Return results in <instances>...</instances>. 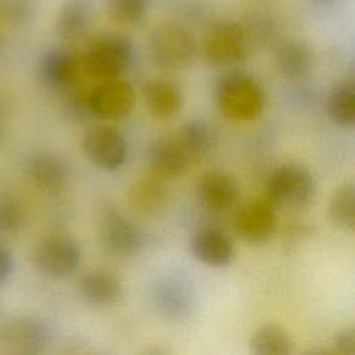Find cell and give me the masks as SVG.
Here are the masks:
<instances>
[{
	"label": "cell",
	"instance_id": "cell-1",
	"mask_svg": "<svg viewBox=\"0 0 355 355\" xmlns=\"http://www.w3.org/2000/svg\"><path fill=\"white\" fill-rule=\"evenodd\" d=\"M133 57L130 40L119 33H104L98 36L87 51L79 57L83 75L96 80L116 79L123 73Z\"/></svg>",
	"mask_w": 355,
	"mask_h": 355
},
{
	"label": "cell",
	"instance_id": "cell-2",
	"mask_svg": "<svg viewBox=\"0 0 355 355\" xmlns=\"http://www.w3.org/2000/svg\"><path fill=\"white\" fill-rule=\"evenodd\" d=\"M216 103L220 112L233 121H252L265 107L261 86L245 73L225 75L216 86Z\"/></svg>",
	"mask_w": 355,
	"mask_h": 355
},
{
	"label": "cell",
	"instance_id": "cell-3",
	"mask_svg": "<svg viewBox=\"0 0 355 355\" xmlns=\"http://www.w3.org/2000/svg\"><path fill=\"white\" fill-rule=\"evenodd\" d=\"M153 60L168 71L189 68L197 57V42L191 32L178 22H162L150 37Z\"/></svg>",
	"mask_w": 355,
	"mask_h": 355
},
{
	"label": "cell",
	"instance_id": "cell-4",
	"mask_svg": "<svg viewBox=\"0 0 355 355\" xmlns=\"http://www.w3.org/2000/svg\"><path fill=\"white\" fill-rule=\"evenodd\" d=\"M315 190L316 183L308 168L297 162H286L272 173L266 200L275 208L297 209L312 201Z\"/></svg>",
	"mask_w": 355,
	"mask_h": 355
},
{
	"label": "cell",
	"instance_id": "cell-5",
	"mask_svg": "<svg viewBox=\"0 0 355 355\" xmlns=\"http://www.w3.org/2000/svg\"><path fill=\"white\" fill-rule=\"evenodd\" d=\"M50 344L47 324L31 315H17L0 326V355H44Z\"/></svg>",
	"mask_w": 355,
	"mask_h": 355
},
{
	"label": "cell",
	"instance_id": "cell-6",
	"mask_svg": "<svg viewBox=\"0 0 355 355\" xmlns=\"http://www.w3.org/2000/svg\"><path fill=\"white\" fill-rule=\"evenodd\" d=\"M80 248L67 236H49L42 239L33 250V263L40 273L51 279L72 275L80 263Z\"/></svg>",
	"mask_w": 355,
	"mask_h": 355
},
{
	"label": "cell",
	"instance_id": "cell-7",
	"mask_svg": "<svg viewBox=\"0 0 355 355\" xmlns=\"http://www.w3.org/2000/svg\"><path fill=\"white\" fill-rule=\"evenodd\" d=\"M245 31L236 21L216 22L204 37V57L212 65L222 67L239 62L245 55Z\"/></svg>",
	"mask_w": 355,
	"mask_h": 355
},
{
	"label": "cell",
	"instance_id": "cell-8",
	"mask_svg": "<svg viewBox=\"0 0 355 355\" xmlns=\"http://www.w3.org/2000/svg\"><path fill=\"white\" fill-rule=\"evenodd\" d=\"M98 241L108 254L122 258L137 255L144 245L141 230L129 218L114 209L100 218Z\"/></svg>",
	"mask_w": 355,
	"mask_h": 355
},
{
	"label": "cell",
	"instance_id": "cell-9",
	"mask_svg": "<svg viewBox=\"0 0 355 355\" xmlns=\"http://www.w3.org/2000/svg\"><path fill=\"white\" fill-rule=\"evenodd\" d=\"M82 148L90 162L105 171L118 169L128 158L126 139L108 125H96L86 130Z\"/></svg>",
	"mask_w": 355,
	"mask_h": 355
},
{
	"label": "cell",
	"instance_id": "cell-10",
	"mask_svg": "<svg viewBox=\"0 0 355 355\" xmlns=\"http://www.w3.org/2000/svg\"><path fill=\"white\" fill-rule=\"evenodd\" d=\"M133 87L119 78L100 82L86 98V105L93 115L110 121L125 118L133 108Z\"/></svg>",
	"mask_w": 355,
	"mask_h": 355
},
{
	"label": "cell",
	"instance_id": "cell-11",
	"mask_svg": "<svg viewBox=\"0 0 355 355\" xmlns=\"http://www.w3.org/2000/svg\"><path fill=\"white\" fill-rule=\"evenodd\" d=\"M275 207L266 200H254L243 205L234 218L237 234L252 244L270 240L276 230Z\"/></svg>",
	"mask_w": 355,
	"mask_h": 355
},
{
	"label": "cell",
	"instance_id": "cell-12",
	"mask_svg": "<svg viewBox=\"0 0 355 355\" xmlns=\"http://www.w3.org/2000/svg\"><path fill=\"white\" fill-rule=\"evenodd\" d=\"M196 196L200 205L208 212H223L230 209L240 197L237 180L220 171L202 175L196 186Z\"/></svg>",
	"mask_w": 355,
	"mask_h": 355
},
{
	"label": "cell",
	"instance_id": "cell-13",
	"mask_svg": "<svg viewBox=\"0 0 355 355\" xmlns=\"http://www.w3.org/2000/svg\"><path fill=\"white\" fill-rule=\"evenodd\" d=\"M190 250L198 262L209 268H225L234 257L232 239L218 227L197 230L190 240Z\"/></svg>",
	"mask_w": 355,
	"mask_h": 355
},
{
	"label": "cell",
	"instance_id": "cell-14",
	"mask_svg": "<svg viewBox=\"0 0 355 355\" xmlns=\"http://www.w3.org/2000/svg\"><path fill=\"white\" fill-rule=\"evenodd\" d=\"M78 290L89 306L104 308L119 300L122 284L115 273L107 269H92L82 275Z\"/></svg>",
	"mask_w": 355,
	"mask_h": 355
},
{
	"label": "cell",
	"instance_id": "cell-15",
	"mask_svg": "<svg viewBox=\"0 0 355 355\" xmlns=\"http://www.w3.org/2000/svg\"><path fill=\"white\" fill-rule=\"evenodd\" d=\"M148 161L151 172L164 180L182 176L191 164L173 135L159 137L151 144Z\"/></svg>",
	"mask_w": 355,
	"mask_h": 355
},
{
	"label": "cell",
	"instance_id": "cell-16",
	"mask_svg": "<svg viewBox=\"0 0 355 355\" xmlns=\"http://www.w3.org/2000/svg\"><path fill=\"white\" fill-rule=\"evenodd\" d=\"M26 171L32 182L44 191L57 193L68 180L65 162L51 153H35L29 157Z\"/></svg>",
	"mask_w": 355,
	"mask_h": 355
},
{
	"label": "cell",
	"instance_id": "cell-17",
	"mask_svg": "<svg viewBox=\"0 0 355 355\" xmlns=\"http://www.w3.org/2000/svg\"><path fill=\"white\" fill-rule=\"evenodd\" d=\"M83 75L80 60L67 51H49L40 62V76L43 82L54 89L69 87Z\"/></svg>",
	"mask_w": 355,
	"mask_h": 355
},
{
	"label": "cell",
	"instance_id": "cell-18",
	"mask_svg": "<svg viewBox=\"0 0 355 355\" xmlns=\"http://www.w3.org/2000/svg\"><path fill=\"white\" fill-rule=\"evenodd\" d=\"M143 97L150 112L158 118L173 116L183 103L180 86L168 79L148 80L143 87Z\"/></svg>",
	"mask_w": 355,
	"mask_h": 355
},
{
	"label": "cell",
	"instance_id": "cell-19",
	"mask_svg": "<svg viewBox=\"0 0 355 355\" xmlns=\"http://www.w3.org/2000/svg\"><path fill=\"white\" fill-rule=\"evenodd\" d=\"M153 302L162 316L179 319L190 309L191 297L183 283L166 277L158 282L153 288Z\"/></svg>",
	"mask_w": 355,
	"mask_h": 355
},
{
	"label": "cell",
	"instance_id": "cell-20",
	"mask_svg": "<svg viewBox=\"0 0 355 355\" xmlns=\"http://www.w3.org/2000/svg\"><path fill=\"white\" fill-rule=\"evenodd\" d=\"M173 136L190 162L204 158L214 148L216 140L212 126L200 119L186 122L173 133Z\"/></svg>",
	"mask_w": 355,
	"mask_h": 355
},
{
	"label": "cell",
	"instance_id": "cell-21",
	"mask_svg": "<svg viewBox=\"0 0 355 355\" xmlns=\"http://www.w3.org/2000/svg\"><path fill=\"white\" fill-rule=\"evenodd\" d=\"M275 64L284 78L297 80L309 72L312 55L305 43L300 40H286L276 47Z\"/></svg>",
	"mask_w": 355,
	"mask_h": 355
},
{
	"label": "cell",
	"instance_id": "cell-22",
	"mask_svg": "<svg viewBox=\"0 0 355 355\" xmlns=\"http://www.w3.org/2000/svg\"><path fill=\"white\" fill-rule=\"evenodd\" d=\"M250 355H291L294 341L280 324L269 323L258 327L248 341Z\"/></svg>",
	"mask_w": 355,
	"mask_h": 355
},
{
	"label": "cell",
	"instance_id": "cell-23",
	"mask_svg": "<svg viewBox=\"0 0 355 355\" xmlns=\"http://www.w3.org/2000/svg\"><path fill=\"white\" fill-rule=\"evenodd\" d=\"M90 26V8L85 0H68L55 19V33L60 39L75 42L82 39Z\"/></svg>",
	"mask_w": 355,
	"mask_h": 355
},
{
	"label": "cell",
	"instance_id": "cell-24",
	"mask_svg": "<svg viewBox=\"0 0 355 355\" xmlns=\"http://www.w3.org/2000/svg\"><path fill=\"white\" fill-rule=\"evenodd\" d=\"M165 180L155 173H148L136 180L129 191V202L140 214H153L166 200Z\"/></svg>",
	"mask_w": 355,
	"mask_h": 355
},
{
	"label": "cell",
	"instance_id": "cell-25",
	"mask_svg": "<svg viewBox=\"0 0 355 355\" xmlns=\"http://www.w3.org/2000/svg\"><path fill=\"white\" fill-rule=\"evenodd\" d=\"M330 222L341 230L352 232L355 227V186L341 184L330 197L327 205Z\"/></svg>",
	"mask_w": 355,
	"mask_h": 355
},
{
	"label": "cell",
	"instance_id": "cell-26",
	"mask_svg": "<svg viewBox=\"0 0 355 355\" xmlns=\"http://www.w3.org/2000/svg\"><path fill=\"white\" fill-rule=\"evenodd\" d=\"M329 118L343 128L355 123V86L351 82L336 86L327 98Z\"/></svg>",
	"mask_w": 355,
	"mask_h": 355
},
{
	"label": "cell",
	"instance_id": "cell-27",
	"mask_svg": "<svg viewBox=\"0 0 355 355\" xmlns=\"http://www.w3.org/2000/svg\"><path fill=\"white\" fill-rule=\"evenodd\" d=\"M151 0H105L108 15L118 24L139 26L147 15Z\"/></svg>",
	"mask_w": 355,
	"mask_h": 355
},
{
	"label": "cell",
	"instance_id": "cell-28",
	"mask_svg": "<svg viewBox=\"0 0 355 355\" xmlns=\"http://www.w3.org/2000/svg\"><path fill=\"white\" fill-rule=\"evenodd\" d=\"M36 0H0V15L12 26L28 24L36 12Z\"/></svg>",
	"mask_w": 355,
	"mask_h": 355
},
{
	"label": "cell",
	"instance_id": "cell-29",
	"mask_svg": "<svg viewBox=\"0 0 355 355\" xmlns=\"http://www.w3.org/2000/svg\"><path fill=\"white\" fill-rule=\"evenodd\" d=\"M24 223V212L11 197L0 194V233H14Z\"/></svg>",
	"mask_w": 355,
	"mask_h": 355
},
{
	"label": "cell",
	"instance_id": "cell-30",
	"mask_svg": "<svg viewBox=\"0 0 355 355\" xmlns=\"http://www.w3.org/2000/svg\"><path fill=\"white\" fill-rule=\"evenodd\" d=\"M331 352L334 355H355V329L352 326L336 336Z\"/></svg>",
	"mask_w": 355,
	"mask_h": 355
},
{
	"label": "cell",
	"instance_id": "cell-31",
	"mask_svg": "<svg viewBox=\"0 0 355 355\" xmlns=\"http://www.w3.org/2000/svg\"><path fill=\"white\" fill-rule=\"evenodd\" d=\"M14 269V259L10 248L0 241V286L4 284L11 276Z\"/></svg>",
	"mask_w": 355,
	"mask_h": 355
},
{
	"label": "cell",
	"instance_id": "cell-32",
	"mask_svg": "<svg viewBox=\"0 0 355 355\" xmlns=\"http://www.w3.org/2000/svg\"><path fill=\"white\" fill-rule=\"evenodd\" d=\"M136 355H173V354L164 345L153 344L141 348Z\"/></svg>",
	"mask_w": 355,
	"mask_h": 355
},
{
	"label": "cell",
	"instance_id": "cell-33",
	"mask_svg": "<svg viewBox=\"0 0 355 355\" xmlns=\"http://www.w3.org/2000/svg\"><path fill=\"white\" fill-rule=\"evenodd\" d=\"M302 355H334V354L331 351H326V349H312Z\"/></svg>",
	"mask_w": 355,
	"mask_h": 355
},
{
	"label": "cell",
	"instance_id": "cell-34",
	"mask_svg": "<svg viewBox=\"0 0 355 355\" xmlns=\"http://www.w3.org/2000/svg\"><path fill=\"white\" fill-rule=\"evenodd\" d=\"M312 1H315L316 4H320V6H330V4H333L336 0H312Z\"/></svg>",
	"mask_w": 355,
	"mask_h": 355
},
{
	"label": "cell",
	"instance_id": "cell-35",
	"mask_svg": "<svg viewBox=\"0 0 355 355\" xmlns=\"http://www.w3.org/2000/svg\"><path fill=\"white\" fill-rule=\"evenodd\" d=\"M3 135V114H1V107H0V140Z\"/></svg>",
	"mask_w": 355,
	"mask_h": 355
},
{
	"label": "cell",
	"instance_id": "cell-36",
	"mask_svg": "<svg viewBox=\"0 0 355 355\" xmlns=\"http://www.w3.org/2000/svg\"><path fill=\"white\" fill-rule=\"evenodd\" d=\"M87 355H101V354H87Z\"/></svg>",
	"mask_w": 355,
	"mask_h": 355
},
{
	"label": "cell",
	"instance_id": "cell-37",
	"mask_svg": "<svg viewBox=\"0 0 355 355\" xmlns=\"http://www.w3.org/2000/svg\"><path fill=\"white\" fill-rule=\"evenodd\" d=\"M0 44H1V40H0Z\"/></svg>",
	"mask_w": 355,
	"mask_h": 355
}]
</instances>
